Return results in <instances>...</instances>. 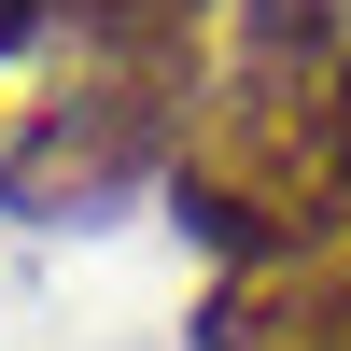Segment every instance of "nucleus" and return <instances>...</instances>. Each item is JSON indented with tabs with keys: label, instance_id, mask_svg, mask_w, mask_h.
<instances>
[{
	"label": "nucleus",
	"instance_id": "nucleus-1",
	"mask_svg": "<svg viewBox=\"0 0 351 351\" xmlns=\"http://www.w3.org/2000/svg\"><path fill=\"white\" fill-rule=\"evenodd\" d=\"M324 71H225L211 99L183 112L169 197H183V225L225 253V281L281 267V253H309L337 225V112H324Z\"/></svg>",
	"mask_w": 351,
	"mask_h": 351
},
{
	"label": "nucleus",
	"instance_id": "nucleus-2",
	"mask_svg": "<svg viewBox=\"0 0 351 351\" xmlns=\"http://www.w3.org/2000/svg\"><path fill=\"white\" fill-rule=\"evenodd\" d=\"M211 99L197 84V56H84L71 84H43V99L14 112V141H0V197L14 211H99V197L155 183L169 155H183V112Z\"/></svg>",
	"mask_w": 351,
	"mask_h": 351
},
{
	"label": "nucleus",
	"instance_id": "nucleus-3",
	"mask_svg": "<svg viewBox=\"0 0 351 351\" xmlns=\"http://www.w3.org/2000/svg\"><path fill=\"white\" fill-rule=\"evenodd\" d=\"M351 56V0H239V71H324Z\"/></svg>",
	"mask_w": 351,
	"mask_h": 351
},
{
	"label": "nucleus",
	"instance_id": "nucleus-4",
	"mask_svg": "<svg viewBox=\"0 0 351 351\" xmlns=\"http://www.w3.org/2000/svg\"><path fill=\"white\" fill-rule=\"evenodd\" d=\"M84 56H197V28H211V0H71Z\"/></svg>",
	"mask_w": 351,
	"mask_h": 351
},
{
	"label": "nucleus",
	"instance_id": "nucleus-5",
	"mask_svg": "<svg viewBox=\"0 0 351 351\" xmlns=\"http://www.w3.org/2000/svg\"><path fill=\"white\" fill-rule=\"evenodd\" d=\"M324 112H337V225H351V56L324 71Z\"/></svg>",
	"mask_w": 351,
	"mask_h": 351
},
{
	"label": "nucleus",
	"instance_id": "nucleus-6",
	"mask_svg": "<svg viewBox=\"0 0 351 351\" xmlns=\"http://www.w3.org/2000/svg\"><path fill=\"white\" fill-rule=\"evenodd\" d=\"M43 14H71V0H0V56H14L28 28H43Z\"/></svg>",
	"mask_w": 351,
	"mask_h": 351
}]
</instances>
